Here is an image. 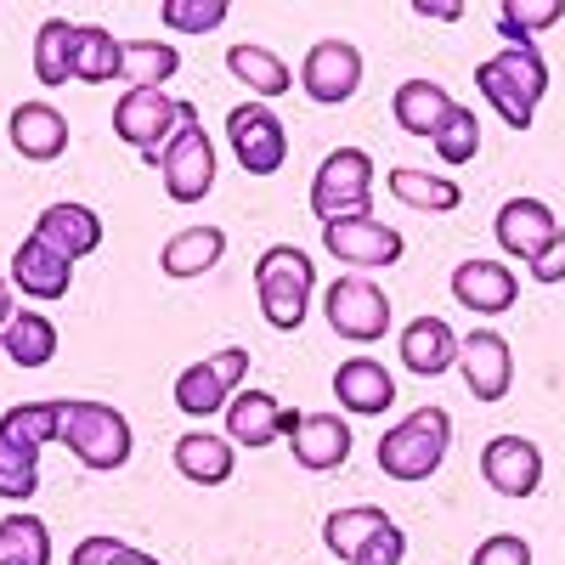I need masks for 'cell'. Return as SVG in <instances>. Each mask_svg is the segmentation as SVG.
I'll return each mask as SVG.
<instances>
[{
  "mask_svg": "<svg viewBox=\"0 0 565 565\" xmlns=\"http://www.w3.org/2000/svg\"><path fill=\"white\" fill-rule=\"evenodd\" d=\"M413 12H418V18H436V23H452V18H463V7H458V0H418Z\"/></svg>",
  "mask_w": 565,
  "mask_h": 565,
  "instance_id": "cell-44",
  "label": "cell"
},
{
  "mask_svg": "<svg viewBox=\"0 0 565 565\" xmlns=\"http://www.w3.org/2000/svg\"><path fill=\"white\" fill-rule=\"evenodd\" d=\"M0 351H7L18 367H45L57 356V322L40 317V311H18L0 334Z\"/></svg>",
  "mask_w": 565,
  "mask_h": 565,
  "instance_id": "cell-31",
  "label": "cell"
},
{
  "mask_svg": "<svg viewBox=\"0 0 565 565\" xmlns=\"http://www.w3.org/2000/svg\"><path fill=\"white\" fill-rule=\"evenodd\" d=\"M221 255H226V232L221 226H186V232H175V238L164 244L159 271L164 277H204V271L221 266Z\"/></svg>",
  "mask_w": 565,
  "mask_h": 565,
  "instance_id": "cell-26",
  "label": "cell"
},
{
  "mask_svg": "<svg viewBox=\"0 0 565 565\" xmlns=\"http://www.w3.org/2000/svg\"><path fill=\"white\" fill-rule=\"evenodd\" d=\"M244 373H249V351L238 345H226L193 367H181V380H175V407L186 418H210V413H226V402L238 396L244 385Z\"/></svg>",
  "mask_w": 565,
  "mask_h": 565,
  "instance_id": "cell-9",
  "label": "cell"
},
{
  "mask_svg": "<svg viewBox=\"0 0 565 565\" xmlns=\"http://www.w3.org/2000/svg\"><path fill=\"white\" fill-rule=\"evenodd\" d=\"M322 317H328V328H334L340 340L373 345V340H385V328H391V300H385V289H380L373 277L351 271V277H334V282H328Z\"/></svg>",
  "mask_w": 565,
  "mask_h": 565,
  "instance_id": "cell-7",
  "label": "cell"
},
{
  "mask_svg": "<svg viewBox=\"0 0 565 565\" xmlns=\"http://www.w3.org/2000/svg\"><path fill=\"white\" fill-rule=\"evenodd\" d=\"M351 424L340 418V413H300V424H295V436H289V447H295V463L300 469H311V476H328V469H340L345 458H351Z\"/></svg>",
  "mask_w": 565,
  "mask_h": 565,
  "instance_id": "cell-18",
  "label": "cell"
},
{
  "mask_svg": "<svg viewBox=\"0 0 565 565\" xmlns=\"http://www.w3.org/2000/svg\"><path fill=\"white\" fill-rule=\"evenodd\" d=\"M119 548H125V543L103 532V537H85V543H74V554H68V559H74V565H108Z\"/></svg>",
  "mask_w": 565,
  "mask_h": 565,
  "instance_id": "cell-43",
  "label": "cell"
},
{
  "mask_svg": "<svg viewBox=\"0 0 565 565\" xmlns=\"http://www.w3.org/2000/svg\"><path fill=\"white\" fill-rule=\"evenodd\" d=\"M526 271H532L537 282H565V226H559V238H554V244H548V249H543V255L526 266Z\"/></svg>",
  "mask_w": 565,
  "mask_h": 565,
  "instance_id": "cell-42",
  "label": "cell"
},
{
  "mask_svg": "<svg viewBox=\"0 0 565 565\" xmlns=\"http://www.w3.org/2000/svg\"><path fill=\"white\" fill-rule=\"evenodd\" d=\"M226 68H232V79H244L260 103L282 97V90L295 85L289 63H282L277 52H266V45H232V52H226Z\"/></svg>",
  "mask_w": 565,
  "mask_h": 565,
  "instance_id": "cell-29",
  "label": "cell"
},
{
  "mask_svg": "<svg viewBox=\"0 0 565 565\" xmlns=\"http://www.w3.org/2000/svg\"><path fill=\"white\" fill-rule=\"evenodd\" d=\"M311 215L322 226L373 215V159L362 148H334L311 175Z\"/></svg>",
  "mask_w": 565,
  "mask_h": 565,
  "instance_id": "cell-5",
  "label": "cell"
},
{
  "mask_svg": "<svg viewBox=\"0 0 565 565\" xmlns=\"http://www.w3.org/2000/svg\"><path fill=\"white\" fill-rule=\"evenodd\" d=\"M181 52L170 40H125V74L130 90H164V79H175Z\"/></svg>",
  "mask_w": 565,
  "mask_h": 565,
  "instance_id": "cell-33",
  "label": "cell"
},
{
  "mask_svg": "<svg viewBox=\"0 0 565 565\" xmlns=\"http://www.w3.org/2000/svg\"><path fill=\"white\" fill-rule=\"evenodd\" d=\"M458 367H463V385L476 402H503L509 396V380H514V351L503 334L492 328H476L463 345H458Z\"/></svg>",
  "mask_w": 565,
  "mask_h": 565,
  "instance_id": "cell-13",
  "label": "cell"
},
{
  "mask_svg": "<svg viewBox=\"0 0 565 565\" xmlns=\"http://www.w3.org/2000/svg\"><path fill=\"white\" fill-rule=\"evenodd\" d=\"M458 334H452V322L447 317H413L402 328V362L407 373H418V380H441V373L458 362Z\"/></svg>",
  "mask_w": 565,
  "mask_h": 565,
  "instance_id": "cell-22",
  "label": "cell"
},
{
  "mask_svg": "<svg viewBox=\"0 0 565 565\" xmlns=\"http://www.w3.org/2000/svg\"><path fill=\"white\" fill-rule=\"evenodd\" d=\"M554 238H559V215H554L543 199H509V204L498 210V244H503V255H514V260L532 266Z\"/></svg>",
  "mask_w": 565,
  "mask_h": 565,
  "instance_id": "cell-17",
  "label": "cell"
},
{
  "mask_svg": "<svg viewBox=\"0 0 565 565\" xmlns=\"http://www.w3.org/2000/svg\"><path fill=\"white\" fill-rule=\"evenodd\" d=\"M430 141H436L441 164H469V159L481 153V119H476V108H452L447 125H441Z\"/></svg>",
  "mask_w": 565,
  "mask_h": 565,
  "instance_id": "cell-38",
  "label": "cell"
},
{
  "mask_svg": "<svg viewBox=\"0 0 565 565\" xmlns=\"http://www.w3.org/2000/svg\"><path fill=\"white\" fill-rule=\"evenodd\" d=\"M476 85L509 130H532V114L548 97V63L537 57V45H509L476 68Z\"/></svg>",
  "mask_w": 565,
  "mask_h": 565,
  "instance_id": "cell-1",
  "label": "cell"
},
{
  "mask_svg": "<svg viewBox=\"0 0 565 565\" xmlns=\"http://www.w3.org/2000/svg\"><path fill=\"white\" fill-rule=\"evenodd\" d=\"M300 85H306V97L322 103V108L351 103L362 90V52L351 40H317L306 52V63H300Z\"/></svg>",
  "mask_w": 565,
  "mask_h": 565,
  "instance_id": "cell-11",
  "label": "cell"
},
{
  "mask_svg": "<svg viewBox=\"0 0 565 565\" xmlns=\"http://www.w3.org/2000/svg\"><path fill=\"white\" fill-rule=\"evenodd\" d=\"M334 396H340V407L356 413V418H380V413L396 402V380H391L385 362L351 356V362H340V373H334Z\"/></svg>",
  "mask_w": 565,
  "mask_h": 565,
  "instance_id": "cell-21",
  "label": "cell"
},
{
  "mask_svg": "<svg viewBox=\"0 0 565 565\" xmlns=\"http://www.w3.org/2000/svg\"><path fill=\"white\" fill-rule=\"evenodd\" d=\"M322 249L334 255V260H345V266H356V271H373V266H396L402 249H407V238H402L396 226H385V221L356 215V221L322 226Z\"/></svg>",
  "mask_w": 565,
  "mask_h": 565,
  "instance_id": "cell-12",
  "label": "cell"
},
{
  "mask_svg": "<svg viewBox=\"0 0 565 565\" xmlns=\"http://www.w3.org/2000/svg\"><path fill=\"white\" fill-rule=\"evenodd\" d=\"M385 526H391V514H385V509H373V503H351V509H334V514L322 521V543L351 565V559L367 548V537H373V532H385Z\"/></svg>",
  "mask_w": 565,
  "mask_h": 565,
  "instance_id": "cell-30",
  "label": "cell"
},
{
  "mask_svg": "<svg viewBox=\"0 0 565 565\" xmlns=\"http://www.w3.org/2000/svg\"><path fill=\"white\" fill-rule=\"evenodd\" d=\"M57 441L85 463V469H125L130 463V418L108 402H63V430Z\"/></svg>",
  "mask_w": 565,
  "mask_h": 565,
  "instance_id": "cell-4",
  "label": "cell"
},
{
  "mask_svg": "<svg viewBox=\"0 0 565 565\" xmlns=\"http://www.w3.org/2000/svg\"><path fill=\"white\" fill-rule=\"evenodd\" d=\"M481 476L503 498H532L543 487V452L526 436H492L481 452Z\"/></svg>",
  "mask_w": 565,
  "mask_h": 565,
  "instance_id": "cell-14",
  "label": "cell"
},
{
  "mask_svg": "<svg viewBox=\"0 0 565 565\" xmlns=\"http://www.w3.org/2000/svg\"><path fill=\"white\" fill-rule=\"evenodd\" d=\"M125 74V40H114L97 23H79V57H74V79L79 85H108Z\"/></svg>",
  "mask_w": 565,
  "mask_h": 565,
  "instance_id": "cell-32",
  "label": "cell"
},
{
  "mask_svg": "<svg viewBox=\"0 0 565 565\" xmlns=\"http://www.w3.org/2000/svg\"><path fill=\"white\" fill-rule=\"evenodd\" d=\"M34 238L52 244L63 260H85V255H97V244H103V215L85 210V204H52V210H40Z\"/></svg>",
  "mask_w": 565,
  "mask_h": 565,
  "instance_id": "cell-20",
  "label": "cell"
},
{
  "mask_svg": "<svg viewBox=\"0 0 565 565\" xmlns=\"http://www.w3.org/2000/svg\"><path fill=\"white\" fill-rule=\"evenodd\" d=\"M232 463H238V452H232L226 436H210V430L175 436V469L193 487H226L232 481Z\"/></svg>",
  "mask_w": 565,
  "mask_h": 565,
  "instance_id": "cell-25",
  "label": "cell"
},
{
  "mask_svg": "<svg viewBox=\"0 0 565 565\" xmlns=\"http://www.w3.org/2000/svg\"><path fill=\"white\" fill-rule=\"evenodd\" d=\"M57 430H63V402H23L0 418V436L18 441V447H34V452L45 441H57Z\"/></svg>",
  "mask_w": 565,
  "mask_h": 565,
  "instance_id": "cell-35",
  "label": "cell"
},
{
  "mask_svg": "<svg viewBox=\"0 0 565 565\" xmlns=\"http://www.w3.org/2000/svg\"><path fill=\"white\" fill-rule=\"evenodd\" d=\"M559 18H565L559 0H521V7H514V0H503V7H498V34H503L509 45H532V34H537V29H554Z\"/></svg>",
  "mask_w": 565,
  "mask_h": 565,
  "instance_id": "cell-36",
  "label": "cell"
},
{
  "mask_svg": "<svg viewBox=\"0 0 565 565\" xmlns=\"http://www.w3.org/2000/svg\"><path fill=\"white\" fill-rule=\"evenodd\" d=\"M12 282L29 300H63L68 282H74V260H63L52 244H40L29 232V238L18 244V255H12Z\"/></svg>",
  "mask_w": 565,
  "mask_h": 565,
  "instance_id": "cell-23",
  "label": "cell"
},
{
  "mask_svg": "<svg viewBox=\"0 0 565 565\" xmlns=\"http://www.w3.org/2000/svg\"><path fill=\"white\" fill-rule=\"evenodd\" d=\"M311 289H317V260L300 244H271L255 260V300L266 311V322L277 334H295L311 311Z\"/></svg>",
  "mask_w": 565,
  "mask_h": 565,
  "instance_id": "cell-2",
  "label": "cell"
},
{
  "mask_svg": "<svg viewBox=\"0 0 565 565\" xmlns=\"http://www.w3.org/2000/svg\"><path fill=\"white\" fill-rule=\"evenodd\" d=\"M300 413H289L266 391H238L226 402V441L232 447H271L277 436H295Z\"/></svg>",
  "mask_w": 565,
  "mask_h": 565,
  "instance_id": "cell-15",
  "label": "cell"
},
{
  "mask_svg": "<svg viewBox=\"0 0 565 565\" xmlns=\"http://www.w3.org/2000/svg\"><path fill=\"white\" fill-rule=\"evenodd\" d=\"M74 57H79V23L45 18L40 34H34V79L40 85H68L74 79Z\"/></svg>",
  "mask_w": 565,
  "mask_h": 565,
  "instance_id": "cell-27",
  "label": "cell"
},
{
  "mask_svg": "<svg viewBox=\"0 0 565 565\" xmlns=\"http://www.w3.org/2000/svg\"><path fill=\"white\" fill-rule=\"evenodd\" d=\"M0 565H52V532L34 514H7L0 521Z\"/></svg>",
  "mask_w": 565,
  "mask_h": 565,
  "instance_id": "cell-34",
  "label": "cell"
},
{
  "mask_svg": "<svg viewBox=\"0 0 565 565\" xmlns=\"http://www.w3.org/2000/svg\"><path fill=\"white\" fill-rule=\"evenodd\" d=\"M452 300L458 306H469L476 317H498V311H509L514 300H521V277H514L503 260H458V271H452Z\"/></svg>",
  "mask_w": 565,
  "mask_h": 565,
  "instance_id": "cell-16",
  "label": "cell"
},
{
  "mask_svg": "<svg viewBox=\"0 0 565 565\" xmlns=\"http://www.w3.org/2000/svg\"><path fill=\"white\" fill-rule=\"evenodd\" d=\"M447 447H452V413L418 407L380 436V469L391 481H430L447 458Z\"/></svg>",
  "mask_w": 565,
  "mask_h": 565,
  "instance_id": "cell-3",
  "label": "cell"
},
{
  "mask_svg": "<svg viewBox=\"0 0 565 565\" xmlns=\"http://www.w3.org/2000/svg\"><path fill=\"white\" fill-rule=\"evenodd\" d=\"M153 170L164 175V193L175 204H204L210 199V186H215V148H210V136H204L193 103H181V130L170 136V148L159 153Z\"/></svg>",
  "mask_w": 565,
  "mask_h": 565,
  "instance_id": "cell-6",
  "label": "cell"
},
{
  "mask_svg": "<svg viewBox=\"0 0 565 565\" xmlns=\"http://www.w3.org/2000/svg\"><path fill=\"white\" fill-rule=\"evenodd\" d=\"M385 186H391V199H396V204L424 210V215H447V210L463 204L458 181H452V175H436V170H391Z\"/></svg>",
  "mask_w": 565,
  "mask_h": 565,
  "instance_id": "cell-28",
  "label": "cell"
},
{
  "mask_svg": "<svg viewBox=\"0 0 565 565\" xmlns=\"http://www.w3.org/2000/svg\"><path fill=\"white\" fill-rule=\"evenodd\" d=\"M226 12H232L226 0H164L159 7L164 29H175V34H210L226 23Z\"/></svg>",
  "mask_w": 565,
  "mask_h": 565,
  "instance_id": "cell-39",
  "label": "cell"
},
{
  "mask_svg": "<svg viewBox=\"0 0 565 565\" xmlns=\"http://www.w3.org/2000/svg\"><path fill=\"white\" fill-rule=\"evenodd\" d=\"M469 565H532V543L514 537V532H492L476 554H469Z\"/></svg>",
  "mask_w": 565,
  "mask_h": 565,
  "instance_id": "cell-40",
  "label": "cell"
},
{
  "mask_svg": "<svg viewBox=\"0 0 565 565\" xmlns=\"http://www.w3.org/2000/svg\"><path fill=\"white\" fill-rule=\"evenodd\" d=\"M175 130H181V103L164 97V90H125L114 103V136L125 148H136L148 164H159Z\"/></svg>",
  "mask_w": 565,
  "mask_h": 565,
  "instance_id": "cell-8",
  "label": "cell"
},
{
  "mask_svg": "<svg viewBox=\"0 0 565 565\" xmlns=\"http://www.w3.org/2000/svg\"><path fill=\"white\" fill-rule=\"evenodd\" d=\"M452 108H458V103H452V90H447L441 79H402L396 97H391V114H396V125H402L407 136H436Z\"/></svg>",
  "mask_w": 565,
  "mask_h": 565,
  "instance_id": "cell-24",
  "label": "cell"
},
{
  "mask_svg": "<svg viewBox=\"0 0 565 565\" xmlns=\"http://www.w3.org/2000/svg\"><path fill=\"white\" fill-rule=\"evenodd\" d=\"M7 141H12L23 159L52 164V159H63V148H68V119H63L52 103H18L12 119H7Z\"/></svg>",
  "mask_w": 565,
  "mask_h": 565,
  "instance_id": "cell-19",
  "label": "cell"
},
{
  "mask_svg": "<svg viewBox=\"0 0 565 565\" xmlns=\"http://www.w3.org/2000/svg\"><path fill=\"white\" fill-rule=\"evenodd\" d=\"M402 554H407V532L391 521L385 532H373V537H367V548H362L351 565H402Z\"/></svg>",
  "mask_w": 565,
  "mask_h": 565,
  "instance_id": "cell-41",
  "label": "cell"
},
{
  "mask_svg": "<svg viewBox=\"0 0 565 565\" xmlns=\"http://www.w3.org/2000/svg\"><path fill=\"white\" fill-rule=\"evenodd\" d=\"M226 141L232 159H238L249 175H277L282 159H289V130L266 103H238L226 114Z\"/></svg>",
  "mask_w": 565,
  "mask_h": 565,
  "instance_id": "cell-10",
  "label": "cell"
},
{
  "mask_svg": "<svg viewBox=\"0 0 565 565\" xmlns=\"http://www.w3.org/2000/svg\"><path fill=\"white\" fill-rule=\"evenodd\" d=\"M108 565H164V559H153V554H141V548H130V543H125Z\"/></svg>",
  "mask_w": 565,
  "mask_h": 565,
  "instance_id": "cell-45",
  "label": "cell"
},
{
  "mask_svg": "<svg viewBox=\"0 0 565 565\" xmlns=\"http://www.w3.org/2000/svg\"><path fill=\"white\" fill-rule=\"evenodd\" d=\"M34 492H40V452L0 436V498L23 503V498H34Z\"/></svg>",
  "mask_w": 565,
  "mask_h": 565,
  "instance_id": "cell-37",
  "label": "cell"
}]
</instances>
